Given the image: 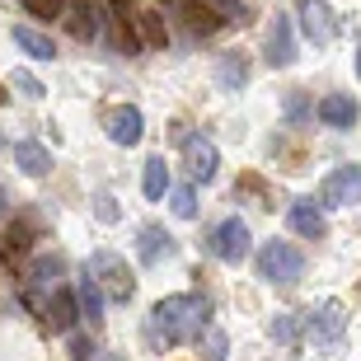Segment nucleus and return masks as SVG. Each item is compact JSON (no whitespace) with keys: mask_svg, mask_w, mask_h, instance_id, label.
<instances>
[{"mask_svg":"<svg viewBox=\"0 0 361 361\" xmlns=\"http://www.w3.org/2000/svg\"><path fill=\"white\" fill-rule=\"evenodd\" d=\"M295 61V28L286 14H277L268 28V66H291Z\"/></svg>","mask_w":361,"mask_h":361,"instance_id":"nucleus-12","label":"nucleus"},{"mask_svg":"<svg viewBox=\"0 0 361 361\" xmlns=\"http://www.w3.org/2000/svg\"><path fill=\"white\" fill-rule=\"evenodd\" d=\"M14 164H19V174H28V178L52 174V155H47L38 141H19V146H14Z\"/></svg>","mask_w":361,"mask_h":361,"instance_id":"nucleus-16","label":"nucleus"},{"mask_svg":"<svg viewBox=\"0 0 361 361\" xmlns=\"http://www.w3.org/2000/svg\"><path fill=\"white\" fill-rule=\"evenodd\" d=\"M85 277L104 291V300H118V305H127L136 291V277L132 268H127V258L113 254V249H99V254H90V263H85Z\"/></svg>","mask_w":361,"mask_h":361,"instance_id":"nucleus-2","label":"nucleus"},{"mask_svg":"<svg viewBox=\"0 0 361 361\" xmlns=\"http://www.w3.org/2000/svg\"><path fill=\"white\" fill-rule=\"evenodd\" d=\"M0 99H5V94H0Z\"/></svg>","mask_w":361,"mask_h":361,"instance_id":"nucleus-38","label":"nucleus"},{"mask_svg":"<svg viewBox=\"0 0 361 361\" xmlns=\"http://www.w3.org/2000/svg\"><path fill=\"white\" fill-rule=\"evenodd\" d=\"M202 5H207L216 19H226V24H249V19H254V10H249L244 0H202Z\"/></svg>","mask_w":361,"mask_h":361,"instance_id":"nucleus-25","label":"nucleus"},{"mask_svg":"<svg viewBox=\"0 0 361 361\" xmlns=\"http://www.w3.org/2000/svg\"><path fill=\"white\" fill-rule=\"evenodd\" d=\"M66 28L75 42H94L104 33V14H99V0H66Z\"/></svg>","mask_w":361,"mask_h":361,"instance_id":"nucleus-7","label":"nucleus"},{"mask_svg":"<svg viewBox=\"0 0 361 361\" xmlns=\"http://www.w3.org/2000/svg\"><path fill=\"white\" fill-rule=\"evenodd\" d=\"M10 38H14V47H24L33 61H52V56H56V42L47 38V33H38L33 24H14Z\"/></svg>","mask_w":361,"mask_h":361,"instance_id":"nucleus-19","label":"nucleus"},{"mask_svg":"<svg viewBox=\"0 0 361 361\" xmlns=\"http://www.w3.org/2000/svg\"><path fill=\"white\" fill-rule=\"evenodd\" d=\"M61 268H66V263H61V258H38V263H33V272H28V277H33V281H38V286H52V277H56V272H61Z\"/></svg>","mask_w":361,"mask_h":361,"instance_id":"nucleus-30","label":"nucleus"},{"mask_svg":"<svg viewBox=\"0 0 361 361\" xmlns=\"http://www.w3.org/2000/svg\"><path fill=\"white\" fill-rule=\"evenodd\" d=\"M183 164H188V174H192V178L212 183L216 169H221V155H216V146L207 141V136H183Z\"/></svg>","mask_w":361,"mask_h":361,"instance_id":"nucleus-10","label":"nucleus"},{"mask_svg":"<svg viewBox=\"0 0 361 361\" xmlns=\"http://www.w3.org/2000/svg\"><path fill=\"white\" fill-rule=\"evenodd\" d=\"M75 310H80V319L104 324V291H99V286H94L90 277L75 281Z\"/></svg>","mask_w":361,"mask_h":361,"instance_id":"nucleus-23","label":"nucleus"},{"mask_svg":"<svg viewBox=\"0 0 361 361\" xmlns=\"http://www.w3.org/2000/svg\"><path fill=\"white\" fill-rule=\"evenodd\" d=\"M286 226H291L300 240H324V235H329V221H324L319 202H295L291 212H286Z\"/></svg>","mask_w":361,"mask_h":361,"instance_id":"nucleus-13","label":"nucleus"},{"mask_svg":"<svg viewBox=\"0 0 361 361\" xmlns=\"http://www.w3.org/2000/svg\"><path fill=\"white\" fill-rule=\"evenodd\" d=\"M268 334L277 338V343H295V334H300V319H295V314H277V319L268 324Z\"/></svg>","mask_w":361,"mask_h":361,"instance_id":"nucleus-29","label":"nucleus"},{"mask_svg":"<svg viewBox=\"0 0 361 361\" xmlns=\"http://www.w3.org/2000/svg\"><path fill=\"white\" fill-rule=\"evenodd\" d=\"M108 361H122V357H108Z\"/></svg>","mask_w":361,"mask_h":361,"instance_id":"nucleus-37","label":"nucleus"},{"mask_svg":"<svg viewBox=\"0 0 361 361\" xmlns=\"http://www.w3.org/2000/svg\"><path fill=\"white\" fill-rule=\"evenodd\" d=\"M357 75H361V52H357Z\"/></svg>","mask_w":361,"mask_h":361,"instance_id":"nucleus-36","label":"nucleus"},{"mask_svg":"<svg viewBox=\"0 0 361 361\" xmlns=\"http://www.w3.org/2000/svg\"><path fill=\"white\" fill-rule=\"evenodd\" d=\"M71 357H75V361H94L90 338H71Z\"/></svg>","mask_w":361,"mask_h":361,"instance_id":"nucleus-33","label":"nucleus"},{"mask_svg":"<svg viewBox=\"0 0 361 361\" xmlns=\"http://www.w3.org/2000/svg\"><path fill=\"white\" fill-rule=\"evenodd\" d=\"M230 357V338L221 329H207L202 334V361H226Z\"/></svg>","mask_w":361,"mask_h":361,"instance_id":"nucleus-26","label":"nucleus"},{"mask_svg":"<svg viewBox=\"0 0 361 361\" xmlns=\"http://www.w3.org/2000/svg\"><path fill=\"white\" fill-rule=\"evenodd\" d=\"M286 113H291V118H300V113H305V99H300V94H291V104H286Z\"/></svg>","mask_w":361,"mask_h":361,"instance_id":"nucleus-34","label":"nucleus"},{"mask_svg":"<svg viewBox=\"0 0 361 361\" xmlns=\"http://www.w3.org/2000/svg\"><path fill=\"white\" fill-rule=\"evenodd\" d=\"M104 132L113 146H141V136H146V118H141V108L136 104H118L104 113Z\"/></svg>","mask_w":361,"mask_h":361,"instance_id":"nucleus-6","label":"nucleus"},{"mask_svg":"<svg viewBox=\"0 0 361 361\" xmlns=\"http://www.w3.org/2000/svg\"><path fill=\"white\" fill-rule=\"evenodd\" d=\"M33 235H38V230H33V221H28V216L10 221L5 240H0V254H5V258H24L28 249H33Z\"/></svg>","mask_w":361,"mask_h":361,"instance_id":"nucleus-22","label":"nucleus"},{"mask_svg":"<svg viewBox=\"0 0 361 361\" xmlns=\"http://www.w3.org/2000/svg\"><path fill=\"white\" fill-rule=\"evenodd\" d=\"M348 329V310L338 305V300H324L319 310H310V338L314 343H338Z\"/></svg>","mask_w":361,"mask_h":361,"instance_id":"nucleus-11","label":"nucleus"},{"mask_svg":"<svg viewBox=\"0 0 361 361\" xmlns=\"http://www.w3.org/2000/svg\"><path fill=\"white\" fill-rule=\"evenodd\" d=\"M300 24H305V38L314 42V47H329V42L338 38V19L324 0H300Z\"/></svg>","mask_w":361,"mask_h":361,"instance_id":"nucleus-9","label":"nucleus"},{"mask_svg":"<svg viewBox=\"0 0 361 361\" xmlns=\"http://www.w3.org/2000/svg\"><path fill=\"white\" fill-rule=\"evenodd\" d=\"M136 254H141V263H160V258H169L174 254V235L169 230H160V226H146L141 230V240H136Z\"/></svg>","mask_w":361,"mask_h":361,"instance_id":"nucleus-17","label":"nucleus"},{"mask_svg":"<svg viewBox=\"0 0 361 361\" xmlns=\"http://www.w3.org/2000/svg\"><path fill=\"white\" fill-rule=\"evenodd\" d=\"M108 19H113V42H118V52L127 56H141V33H136V10L127 0H108Z\"/></svg>","mask_w":361,"mask_h":361,"instance_id":"nucleus-8","label":"nucleus"},{"mask_svg":"<svg viewBox=\"0 0 361 361\" xmlns=\"http://www.w3.org/2000/svg\"><path fill=\"white\" fill-rule=\"evenodd\" d=\"M169 207H174L178 221H192L197 216V192L192 188H169Z\"/></svg>","mask_w":361,"mask_h":361,"instance_id":"nucleus-27","label":"nucleus"},{"mask_svg":"<svg viewBox=\"0 0 361 361\" xmlns=\"http://www.w3.org/2000/svg\"><path fill=\"white\" fill-rule=\"evenodd\" d=\"M14 90L24 94V99H42V94H47L42 80H38V75H28V71H14Z\"/></svg>","mask_w":361,"mask_h":361,"instance_id":"nucleus-31","label":"nucleus"},{"mask_svg":"<svg viewBox=\"0 0 361 361\" xmlns=\"http://www.w3.org/2000/svg\"><path fill=\"white\" fill-rule=\"evenodd\" d=\"M249 249H254V235H249V226H244L240 216H230V221H221L212 235V254L221 258V263H230V268H240L244 258H249Z\"/></svg>","mask_w":361,"mask_h":361,"instance_id":"nucleus-5","label":"nucleus"},{"mask_svg":"<svg viewBox=\"0 0 361 361\" xmlns=\"http://www.w3.org/2000/svg\"><path fill=\"white\" fill-rule=\"evenodd\" d=\"M357 99H348V94H329V99H319V122L324 127H334V132H348L352 122H357Z\"/></svg>","mask_w":361,"mask_h":361,"instance_id":"nucleus-15","label":"nucleus"},{"mask_svg":"<svg viewBox=\"0 0 361 361\" xmlns=\"http://www.w3.org/2000/svg\"><path fill=\"white\" fill-rule=\"evenodd\" d=\"M136 33H141V47H169V24H164L160 10H136Z\"/></svg>","mask_w":361,"mask_h":361,"instance_id":"nucleus-21","label":"nucleus"},{"mask_svg":"<svg viewBox=\"0 0 361 361\" xmlns=\"http://www.w3.org/2000/svg\"><path fill=\"white\" fill-rule=\"evenodd\" d=\"M216 85H221V90H244V85H249V56L226 52L216 61Z\"/></svg>","mask_w":361,"mask_h":361,"instance_id":"nucleus-20","label":"nucleus"},{"mask_svg":"<svg viewBox=\"0 0 361 361\" xmlns=\"http://www.w3.org/2000/svg\"><path fill=\"white\" fill-rule=\"evenodd\" d=\"M212 329L207 324V295H164L160 305L150 310L146 334L155 348H178L188 338H202Z\"/></svg>","mask_w":361,"mask_h":361,"instance_id":"nucleus-1","label":"nucleus"},{"mask_svg":"<svg viewBox=\"0 0 361 361\" xmlns=\"http://www.w3.org/2000/svg\"><path fill=\"white\" fill-rule=\"evenodd\" d=\"M0 216H5V188H0Z\"/></svg>","mask_w":361,"mask_h":361,"instance_id":"nucleus-35","label":"nucleus"},{"mask_svg":"<svg viewBox=\"0 0 361 361\" xmlns=\"http://www.w3.org/2000/svg\"><path fill=\"white\" fill-rule=\"evenodd\" d=\"M258 277L272 281V286H295L305 277V254L286 240H268L258 249Z\"/></svg>","mask_w":361,"mask_h":361,"instance_id":"nucleus-3","label":"nucleus"},{"mask_svg":"<svg viewBox=\"0 0 361 361\" xmlns=\"http://www.w3.org/2000/svg\"><path fill=\"white\" fill-rule=\"evenodd\" d=\"M33 19H61L66 14V0H19Z\"/></svg>","mask_w":361,"mask_h":361,"instance_id":"nucleus-28","label":"nucleus"},{"mask_svg":"<svg viewBox=\"0 0 361 361\" xmlns=\"http://www.w3.org/2000/svg\"><path fill=\"white\" fill-rule=\"evenodd\" d=\"M94 212H99V221H118V202L108 197V192H99L94 197Z\"/></svg>","mask_w":361,"mask_h":361,"instance_id":"nucleus-32","label":"nucleus"},{"mask_svg":"<svg viewBox=\"0 0 361 361\" xmlns=\"http://www.w3.org/2000/svg\"><path fill=\"white\" fill-rule=\"evenodd\" d=\"M174 10L183 14V24H188V33H192V38H212L216 24H221V19H216L202 0H174Z\"/></svg>","mask_w":361,"mask_h":361,"instance_id":"nucleus-18","label":"nucleus"},{"mask_svg":"<svg viewBox=\"0 0 361 361\" xmlns=\"http://www.w3.org/2000/svg\"><path fill=\"white\" fill-rule=\"evenodd\" d=\"M80 319V310H75V291H52L47 295V310H42V324L52 329V334H71Z\"/></svg>","mask_w":361,"mask_h":361,"instance_id":"nucleus-14","label":"nucleus"},{"mask_svg":"<svg viewBox=\"0 0 361 361\" xmlns=\"http://www.w3.org/2000/svg\"><path fill=\"white\" fill-rule=\"evenodd\" d=\"M141 188H146L150 202H160L164 192H169V164L155 155V160H146V178H141Z\"/></svg>","mask_w":361,"mask_h":361,"instance_id":"nucleus-24","label":"nucleus"},{"mask_svg":"<svg viewBox=\"0 0 361 361\" xmlns=\"http://www.w3.org/2000/svg\"><path fill=\"white\" fill-rule=\"evenodd\" d=\"M324 207H361V164H338L319 183V212Z\"/></svg>","mask_w":361,"mask_h":361,"instance_id":"nucleus-4","label":"nucleus"}]
</instances>
